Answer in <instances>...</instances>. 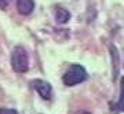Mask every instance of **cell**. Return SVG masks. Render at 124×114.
I'll list each match as a JSON object with an SVG mask.
<instances>
[{"label":"cell","mask_w":124,"mask_h":114,"mask_svg":"<svg viewBox=\"0 0 124 114\" xmlns=\"http://www.w3.org/2000/svg\"><path fill=\"white\" fill-rule=\"evenodd\" d=\"M11 67L17 73H25L29 69V55L21 45L15 47L11 52Z\"/></svg>","instance_id":"1"},{"label":"cell","mask_w":124,"mask_h":114,"mask_svg":"<svg viewBox=\"0 0 124 114\" xmlns=\"http://www.w3.org/2000/svg\"><path fill=\"white\" fill-rule=\"evenodd\" d=\"M85 78H87V71L84 67L80 65H72L65 71L62 81L68 87H73V85H77V84L85 81Z\"/></svg>","instance_id":"2"},{"label":"cell","mask_w":124,"mask_h":114,"mask_svg":"<svg viewBox=\"0 0 124 114\" xmlns=\"http://www.w3.org/2000/svg\"><path fill=\"white\" fill-rule=\"evenodd\" d=\"M32 87L37 91V93H39L44 100L51 99V96H53V87L50 85V83H47L44 80L37 78V80H33V81H32Z\"/></svg>","instance_id":"3"},{"label":"cell","mask_w":124,"mask_h":114,"mask_svg":"<svg viewBox=\"0 0 124 114\" xmlns=\"http://www.w3.org/2000/svg\"><path fill=\"white\" fill-rule=\"evenodd\" d=\"M17 10L21 15H29L35 10L33 0H17Z\"/></svg>","instance_id":"4"},{"label":"cell","mask_w":124,"mask_h":114,"mask_svg":"<svg viewBox=\"0 0 124 114\" xmlns=\"http://www.w3.org/2000/svg\"><path fill=\"white\" fill-rule=\"evenodd\" d=\"M69 19H70V13H69L66 8L59 7V8L55 10V21H57L58 23L63 25V23H66Z\"/></svg>","instance_id":"5"},{"label":"cell","mask_w":124,"mask_h":114,"mask_svg":"<svg viewBox=\"0 0 124 114\" xmlns=\"http://www.w3.org/2000/svg\"><path fill=\"white\" fill-rule=\"evenodd\" d=\"M110 51H112V65H113V77H117L119 74V69H120V63H119V52H117V48H116L115 45H112L110 47Z\"/></svg>","instance_id":"6"},{"label":"cell","mask_w":124,"mask_h":114,"mask_svg":"<svg viewBox=\"0 0 124 114\" xmlns=\"http://www.w3.org/2000/svg\"><path fill=\"white\" fill-rule=\"evenodd\" d=\"M117 107H119V110H124V78L121 80V91H120V99Z\"/></svg>","instance_id":"7"},{"label":"cell","mask_w":124,"mask_h":114,"mask_svg":"<svg viewBox=\"0 0 124 114\" xmlns=\"http://www.w3.org/2000/svg\"><path fill=\"white\" fill-rule=\"evenodd\" d=\"M0 114H18V111L14 109H0Z\"/></svg>","instance_id":"8"},{"label":"cell","mask_w":124,"mask_h":114,"mask_svg":"<svg viewBox=\"0 0 124 114\" xmlns=\"http://www.w3.org/2000/svg\"><path fill=\"white\" fill-rule=\"evenodd\" d=\"M7 7V0H0V8H6Z\"/></svg>","instance_id":"9"},{"label":"cell","mask_w":124,"mask_h":114,"mask_svg":"<svg viewBox=\"0 0 124 114\" xmlns=\"http://www.w3.org/2000/svg\"><path fill=\"white\" fill-rule=\"evenodd\" d=\"M76 114H91L90 111H77Z\"/></svg>","instance_id":"10"}]
</instances>
